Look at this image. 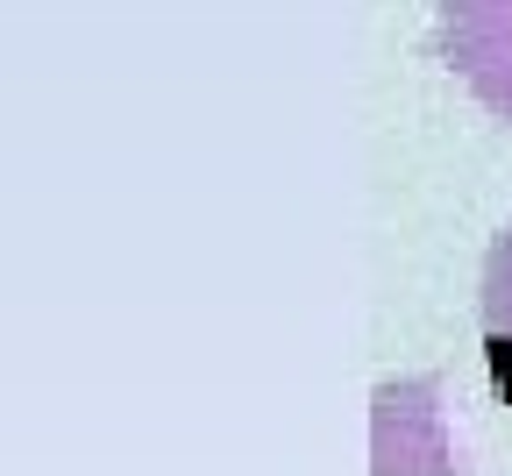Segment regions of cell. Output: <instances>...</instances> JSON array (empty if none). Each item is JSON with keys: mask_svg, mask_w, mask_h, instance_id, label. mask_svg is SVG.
I'll use <instances>...</instances> for the list:
<instances>
[{"mask_svg": "<svg viewBox=\"0 0 512 476\" xmlns=\"http://www.w3.org/2000/svg\"><path fill=\"white\" fill-rule=\"evenodd\" d=\"M434 29L456 79L512 121V0H434Z\"/></svg>", "mask_w": 512, "mask_h": 476, "instance_id": "6da1fadb", "label": "cell"}, {"mask_svg": "<svg viewBox=\"0 0 512 476\" xmlns=\"http://www.w3.org/2000/svg\"><path fill=\"white\" fill-rule=\"evenodd\" d=\"M484 334L512 363V228L491 242V263H484Z\"/></svg>", "mask_w": 512, "mask_h": 476, "instance_id": "7a4b0ae2", "label": "cell"}]
</instances>
